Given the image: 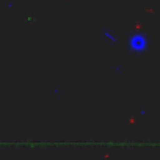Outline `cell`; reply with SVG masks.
I'll use <instances>...</instances> for the list:
<instances>
[{
	"label": "cell",
	"mask_w": 160,
	"mask_h": 160,
	"mask_svg": "<svg viewBox=\"0 0 160 160\" xmlns=\"http://www.w3.org/2000/svg\"><path fill=\"white\" fill-rule=\"evenodd\" d=\"M149 42H148V38L146 35L143 33H132L130 38H129V50L132 53H144L146 49H148Z\"/></svg>",
	"instance_id": "6da1fadb"
},
{
	"label": "cell",
	"mask_w": 160,
	"mask_h": 160,
	"mask_svg": "<svg viewBox=\"0 0 160 160\" xmlns=\"http://www.w3.org/2000/svg\"><path fill=\"white\" fill-rule=\"evenodd\" d=\"M101 36L108 42V44H116L118 42V35L113 32V30H108V28H105V30H102V33H101Z\"/></svg>",
	"instance_id": "7a4b0ae2"
}]
</instances>
